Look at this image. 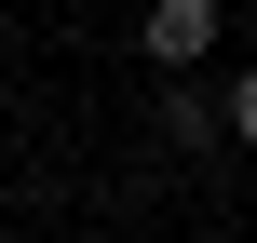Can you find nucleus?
<instances>
[{
    "label": "nucleus",
    "instance_id": "f257e3e1",
    "mask_svg": "<svg viewBox=\"0 0 257 243\" xmlns=\"http://www.w3.org/2000/svg\"><path fill=\"white\" fill-rule=\"evenodd\" d=\"M149 68H190V54H217V0H149Z\"/></svg>",
    "mask_w": 257,
    "mask_h": 243
},
{
    "label": "nucleus",
    "instance_id": "f03ea898",
    "mask_svg": "<svg viewBox=\"0 0 257 243\" xmlns=\"http://www.w3.org/2000/svg\"><path fill=\"white\" fill-rule=\"evenodd\" d=\"M203 122H217V135H257V81H244V68H230V81L203 95Z\"/></svg>",
    "mask_w": 257,
    "mask_h": 243
}]
</instances>
